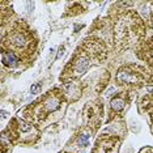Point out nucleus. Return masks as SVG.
<instances>
[{"instance_id": "nucleus-1", "label": "nucleus", "mask_w": 153, "mask_h": 153, "mask_svg": "<svg viewBox=\"0 0 153 153\" xmlns=\"http://www.w3.org/2000/svg\"><path fill=\"white\" fill-rule=\"evenodd\" d=\"M147 27L141 17L135 11L124 9L118 12L110 20V33L113 47L117 51H124L137 45V51L148 42L145 39Z\"/></svg>"}, {"instance_id": "nucleus-2", "label": "nucleus", "mask_w": 153, "mask_h": 153, "mask_svg": "<svg viewBox=\"0 0 153 153\" xmlns=\"http://www.w3.org/2000/svg\"><path fill=\"white\" fill-rule=\"evenodd\" d=\"M107 45L105 39L96 36L86 38L81 43L69 63L65 65L63 74L60 76V81L68 82L75 81L80 76L88 72V69L94 64H101L107 58Z\"/></svg>"}, {"instance_id": "nucleus-3", "label": "nucleus", "mask_w": 153, "mask_h": 153, "mask_svg": "<svg viewBox=\"0 0 153 153\" xmlns=\"http://www.w3.org/2000/svg\"><path fill=\"white\" fill-rule=\"evenodd\" d=\"M37 47V38L29 25L22 20H17L3 32L1 51H11L20 58L21 62H30Z\"/></svg>"}, {"instance_id": "nucleus-4", "label": "nucleus", "mask_w": 153, "mask_h": 153, "mask_svg": "<svg viewBox=\"0 0 153 153\" xmlns=\"http://www.w3.org/2000/svg\"><path fill=\"white\" fill-rule=\"evenodd\" d=\"M65 102V96L63 90L54 88L48 90L46 94H43L38 101L33 102L24 110V118L33 123L34 126H39L45 123L51 114L56 113L62 109V105Z\"/></svg>"}, {"instance_id": "nucleus-5", "label": "nucleus", "mask_w": 153, "mask_h": 153, "mask_svg": "<svg viewBox=\"0 0 153 153\" xmlns=\"http://www.w3.org/2000/svg\"><path fill=\"white\" fill-rule=\"evenodd\" d=\"M115 82L126 90L140 88L145 84H153V69L149 71L144 65L136 63L124 64L117 71Z\"/></svg>"}, {"instance_id": "nucleus-6", "label": "nucleus", "mask_w": 153, "mask_h": 153, "mask_svg": "<svg viewBox=\"0 0 153 153\" xmlns=\"http://www.w3.org/2000/svg\"><path fill=\"white\" fill-rule=\"evenodd\" d=\"M103 115V107L100 100L89 102L84 107V120H85V127L89 128L92 132H96L97 128L101 124V119Z\"/></svg>"}, {"instance_id": "nucleus-7", "label": "nucleus", "mask_w": 153, "mask_h": 153, "mask_svg": "<svg viewBox=\"0 0 153 153\" xmlns=\"http://www.w3.org/2000/svg\"><path fill=\"white\" fill-rule=\"evenodd\" d=\"M131 101V96L128 90H122V92H118L115 96L111 98L110 101V105H109V119L107 122L113 120L114 118L119 117L126 107L128 106Z\"/></svg>"}, {"instance_id": "nucleus-8", "label": "nucleus", "mask_w": 153, "mask_h": 153, "mask_svg": "<svg viewBox=\"0 0 153 153\" xmlns=\"http://www.w3.org/2000/svg\"><path fill=\"white\" fill-rule=\"evenodd\" d=\"M120 139L114 135H101L97 139L92 153H118Z\"/></svg>"}, {"instance_id": "nucleus-9", "label": "nucleus", "mask_w": 153, "mask_h": 153, "mask_svg": "<svg viewBox=\"0 0 153 153\" xmlns=\"http://www.w3.org/2000/svg\"><path fill=\"white\" fill-rule=\"evenodd\" d=\"M140 110L147 111V113L153 118V96H147L140 101Z\"/></svg>"}, {"instance_id": "nucleus-10", "label": "nucleus", "mask_w": 153, "mask_h": 153, "mask_svg": "<svg viewBox=\"0 0 153 153\" xmlns=\"http://www.w3.org/2000/svg\"><path fill=\"white\" fill-rule=\"evenodd\" d=\"M38 90H41V85H39V84H36V85L32 86V92L34 93V94H37Z\"/></svg>"}]
</instances>
